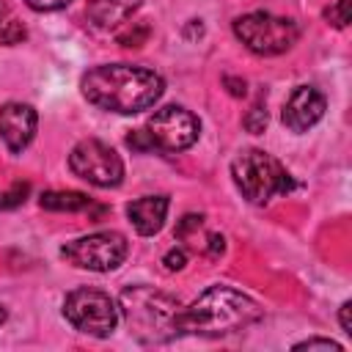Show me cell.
I'll use <instances>...</instances> for the list:
<instances>
[{"label":"cell","mask_w":352,"mask_h":352,"mask_svg":"<svg viewBox=\"0 0 352 352\" xmlns=\"http://www.w3.org/2000/svg\"><path fill=\"white\" fill-rule=\"evenodd\" d=\"M82 96L110 113L135 116L148 110L165 91V80L143 66L129 63H102L82 74Z\"/></svg>","instance_id":"1"},{"label":"cell","mask_w":352,"mask_h":352,"mask_svg":"<svg viewBox=\"0 0 352 352\" xmlns=\"http://www.w3.org/2000/svg\"><path fill=\"white\" fill-rule=\"evenodd\" d=\"M261 316V308L253 297L231 289V286H209L198 300L179 311V336H228Z\"/></svg>","instance_id":"2"},{"label":"cell","mask_w":352,"mask_h":352,"mask_svg":"<svg viewBox=\"0 0 352 352\" xmlns=\"http://www.w3.org/2000/svg\"><path fill=\"white\" fill-rule=\"evenodd\" d=\"M118 311L124 314L129 333L143 344H165L179 338V300L151 286H132L121 292Z\"/></svg>","instance_id":"3"},{"label":"cell","mask_w":352,"mask_h":352,"mask_svg":"<svg viewBox=\"0 0 352 352\" xmlns=\"http://www.w3.org/2000/svg\"><path fill=\"white\" fill-rule=\"evenodd\" d=\"M231 176L236 190L250 201V204H267L275 195H286L297 187L292 173L267 151L261 148H245L234 157L231 162Z\"/></svg>","instance_id":"4"},{"label":"cell","mask_w":352,"mask_h":352,"mask_svg":"<svg viewBox=\"0 0 352 352\" xmlns=\"http://www.w3.org/2000/svg\"><path fill=\"white\" fill-rule=\"evenodd\" d=\"M63 316L74 330H80L85 336L107 338V336H113L121 311L107 292L94 289V286H80L66 294Z\"/></svg>","instance_id":"5"},{"label":"cell","mask_w":352,"mask_h":352,"mask_svg":"<svg viewBox=\"0 0 352 352\" xmlns=\"http://www.w3.org/2000/svg\"><path fill=\"white\" fill-rule=\"evenodd\" d=\"M234 36L256 55H280L297 44L300 28L294 25V19L253 11L234 19Z\"/></svg>","instance_id":"6"},{"label":"cell","mask_w":352,"mask_h":352,"mask_svg":"<svg viewBox=\"0 0 352 352\" xmlns=\"http://www.w3.org/2000/svg\"><path fill=\"white\" fill-rule=\"evenodd\" d=\"M126 253H129V242L118 231H96L88 236L72 239L60 248V256L69 264L80 270H91V272H110L121 267Z\"/></svg>","instance_id":"7"},{"label":"cell","mask_w":352,"mask_h":352,"mask_svg":"<svg viewBox=\"0 0 352 352\" xmlns=\"http://www.w3.org/2000/svg\"><path fill=\"white\" fill-rule=\"evenodd\" d=\"M146 132V140H148V148L151 151H184L190 148L198 135H201V121L179 107V104H168V107H160L143 126Z\"/></svg>","instance_id":"8"},{"label":"cell","mask_w":352,"mask_h":352,"mask_svg":"<svg viewBox=\"0 0 352 352\" xmlns=\"http://www.w3.org/2000/svg\"><path fill=\"white\" fill-rule=\"evenodd\" d=\"M69 168L74 176L94 187H118L124 182V162L113 146L88 138L80 140L69 154Z\"/></svg>","instance_id":"9"},{"label":"cell","mask_w":352,"mask_h":352,"mask_svg":"<svg viewBox=\"0 0 352 352\" xmlns=\"http://www.w3.org/2000/svg\"><path fill=\"white\" fill-rule=\"evenodd\" d=\"M324 107H327V99L322 91H316L314 85H297L289 94L280 118L292 132H308L324 116Z\"/></svg>","instance_id":"10"},{"label":"cell","mask_w":352,"mask_h":352,"mask_svg":"<svg viewBox=\"0 0 352 352\" xmlns=\"http://www.w3.org/2000/svg\"><path fill=\"white\" fill-rule=\"evenodd\" d=\"M36 126H38V113L30 104L8 102L0 107V138L14 154L30 146V140L36 138Z\"/></svg>","instance_id":"11"},{"label":"cell","mask_w":352,"mask_h":352,"mask_svg":"<svg viewBox=\"0 0 352 352\" xmlns=\"http://www.w3.org/2000/svg\"><path fill=\"white\" fill-rule=\"evenodd\" d=\"M168 195H143L126 206V217L140 236H154L168 217Z\"/></svg>","instance_id":"12"},{"label":"cell","mask_w":352,"mask_h":352,"mask_svg":"<svg viewBox=\"0 0 352 352\" xmlns=\"http://www.w3.org/2000/svg\"><path fill=\"white\" fill-rule=\"evenodd\" d=\"M138 8H140V0H91L85 8V16L99 30H116Z\"/></svg>","instance_id":"13"},{"label":"cell","mask_w":352,"mask_h":352,"mask_svg":"<svg viewBox=\"0 0 352 352\" xmlns=\"http://www.w3.org/2000/svg\"><path fill=\"white\" fill-rule=\"evenodd\" d=\"M41 209H50V212H82V209H91V198L85 192H77V190H50V192H41L38 198Z\"/></svg>","instance_id":"14"},{"label":"cell","mask_w":352,"mask_h":352,"mask_svg":"<svg viewBox=\"0 0 352 352\" xmlns=\"http://www.w3.org/2000/svg\"><path fill=\"white\" fill-rule=\"evenodd\" d=\"M25 38V28L11 16L8 6L0 0V44H16Z\"/></svg>","instance_id":"15"},{"label":"cell","mask_w":352,"mask_h":352,"mask_svg":"<svg viewBox=\"0 0 352 352\" xmlns=\"http://www.w3.org/2000/svg\"><path fill=\"white\" fill-rule=\"evenodd\" d=\"M28 192H30V184H28V182H16V184H11L6 192H0V209H14V206L25 204Z\"/></svg>","instance_id":"16"},{"label":"cell","mask_w":352,"mask_h":352,"mask_svg":"<svg viewBox=\"0 0 352 352\" xmlns=\"http://www.w3.org/2000/svg\"><path fill=\"white\" fill-rule=\"evenodd\" d=\"M324 19L333 28H346V22H349V0H336L330 8H324Z\"/></svg>","instance_id":"17"},{"label":"cell","mask_w":352,"mask_h":352,"mask_svg":"<svg viewBox=\"0 0 352 352\" xmlns=\"http://www.w3.org/2000/svg\"><path fill=\"white\" fill-rule=\"evenodd\" d=\"M242 124H245V129H248V132H253V135L264 132V126H267V110H264L261 104H253Z\"/></svg>","instance_id":"18"},{"label":"cell","mask_w":352,"mask_h":352,"mask_svg":"<svg viewBox=\"0 0 352 352\" xmlns=\"http://www.w3.org/2000/svg\"><path fill=\"white\" fill-rule=\"evenodd\" d=\"M148 38V25H135V30H126V33H118V41L124 47H140L143 41Z\"/></svg>","instance_id":"19"},{"label":"cell","mask_w":352,"mask_h":352,"mask_svg":"<svg viewBox=\"0 0 352 352\" xmlns=\"http://www.w3.org/2000/svg\"><path fill=\"white\" fill-rule=\"evenodd\" d=\"M204 226V217L201 214H184L182 220H179V226H176V239H187L192 231H198Z\"/></svg>","instance_id":"20"},{"label":"cell","mask_w":352,"mask_h":352,"mask_svg":"<svg viewBox=\"0 0 352 352\" xmlns=\"http://www.w3.org/2000/svg\"><path fill=\"white\" fill-rule=\"evenodd\" d=\"M294 349H327V352H341L344 346L338 341H330V338H305L300 344H294Z\"/></svg>","instance_id":"21"},{"label":"cell","mask_w":352,"mask_h":352,"mask_svg":"<svg viewBox=\"0 0 352 352\" xmlns=\"http://www.w3.org/2000/svg\"><path fill=\"white\" fill-rule=\"evenodd\" d=\"M162 264H165V270H182L184 264H187V250L184 248H170L168 253H165V258H162Z\"/></svg>","instance_id":"22"},{"label":"cell","mask_w":352,"mask_h":352,"mask_svg":"<svg viewBox=\"0 0 352 352\" xmlns=\"http://www.w3.org/2000/svg\"><path fill=\"white\" fill-rule=\"evenodd\" d=\"M33 11H58V8H63V6H69L72 0H25Z\"/></svg>","instance_id":"23"},{"label":"cell","mask_w":352,"mask_h":352,"mask_svg":"<svg viewBox=\"0 0 352 352\" xmlns=\"http://www.w3.org/2000/svg\"><path fill=\"white\" fill-rule=\"evenodd\" d=\"M223 250H226V239L220 234H209L206 236V253L209 256H220Z\"/></svg>","instance_id":"24"},{"label":"cell","mask_w":352,"mask_h":352,"mask_svg":"<svg viewBox=\"0 0 352 352\" xmlns=\"http://www.w3.org/2000/svg\"><path fill=\"white\" fill-rule=\"evenodd\" d=\"M349 314H352V302H344L341 305V314H338V322H341V327H344L346 336H352V319H349Z\"/></svg>","instance_id":"25"},{"label":"cell","mask_w":352,"mask_h":352,"mask_svg":"<svg viewBox=\"0 0 352 352\" xmlns=\"http://www.w3.org/2000/svg\"><path fill=\"white\" fill-rule=\"evenodd\" d=\"M226 85L234 96H245V80H234V77H226Z\"/></svg>","instance_id":"26"},{"label":"cell","mask_w":352,"mask_h":352,"mask_svg":"<svg viewBox=\"0 0 352 352\" xmlns=\"http://www.w3.org/2000/svg\"><path fill=\"white\" fill-rule=\"evenodd\" d=\"M3 322H6V308L0 305V324H3Z\"/></svg>","instance_id":"27"}]
</instances>
